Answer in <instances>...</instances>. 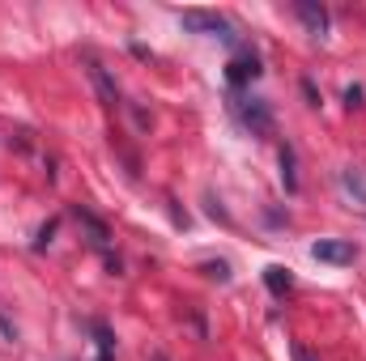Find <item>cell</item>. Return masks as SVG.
<instances>
[{
  "mask_svg": "<svg viewBox=\"0 0 366 361\" xmlns=\"http://www.w3.org/2000/svg\"><path fill=\"white\" fill-rule=\"evenodd\" d=\"M234 111H239L243 128H252V136H273L277 119H273V106L264 98H243V102H234Z\"/></svg>",
  "mask_w": 366,
  "mask_h": 361,
  "instance_id": "1",
  "label": "cell"
},
{
  "mask_svg": "<svg viewBox=\"0 0 366 361\" xmlns=\"http://www.w3.org/2000/svg\"><path fill=\"white\" fill-rule=\"evenodd\" d=\"M179 21L187 30H196V34H217L222 43H230L234 47V34H230V21L222 17V13H204V9H187L179 13Z\"/></svg>",
  "mask_w": 366,
  "mask_h": 361,
  "instance_id": "2",
  "label": "cell"
},
{
  "mask_svg": "<svg viewBox=\"0 0 366 361\" xmlns=\"http://www.w3.org/2000/svg\"><path fill=\"white\" fill-rule=\"evenodd\" d=\"M311 260L345 268V264L358 260V251H354V243H345V238H320V243H311Z\"/></svg>",
  "mask_w": 366,
  "mask_h": 361,
  "instance_id": "3",
  "label": "cell"
},
{
  "mask_svg": "<svg viewBox=\"0 0 366 361\" xmlns=\"http://www.w3.org/2000/svg\"><path fill=\"white\" fill-rule=\"evenodd\" d=\"M260 73H264V68H260V56H256V51H247V47H239V51H234V60L226 64V81H230V86H252Z\"/></svg>",
  "mask_w": 366,
  "mask_h": 361,
  "instance_id": "4",
  "label": "cell"
},
{
  "mask_svg": "<svg viewBox=\"0 0 366 361\" xmlns=\"http://www.w3.org/2000/svg\"><path fill=\"white\" fill-rule=\"evenodd\" d=\"M294 13H298V21L307 26L311 39H328V9L320 0H294Z\"/></svg>",
  "mask_w": 366,
  "mask_h": 361,
  "instance_id": "5",
  "label": "cell"
},
{
  "mask_svg": "<svg viewBox=\"0 0 366 361\" xmlns=\"http://www.w3.org/2000/svg\"><path fill=\"white\" fill-rule=\"evenodd\" d=\"M86 73H90L94 90H98V102L115 111V106H119V90H115V81H111V73H107V68H102L98 60H90V64H86Z\"/></svg>",
  "mask_w": 366,
  "mask_h": 361,
  "instance_id": "6",
  "label": "cell"
},
{
  "mask_svg": "<svg viewBox=\"0 0 366 361\" xmlns=\"http://www.w3.org/2000/svg\"><path fill=\"white\" fill-rule=\"evenodd\" d=\"M73 217H77V225H81V230L90 234L98 247H107V243H111V230H107V221H98L90 208H81V204H77V208H73Z\"/></svg>",
  "mask_w": 366,
  "mask_h": 361,
  "instance_id": "7",
  "label": "cell"
},
{
  "mask_svg": "<svg viewBox=\"0 0 366 361\" xmlns=\"http://www.w3.org/2000/svg\"><path fill=\"white\" fill-rule=\"evenodd\" d=\"M277 166H281V187L294 195V191H298V162H294V145H281Z\"/></svg>",
  "mask_w": 366,
  "mask_h": 361,
  "instance_id": "8",
  "label": "cell"
},
{
  "mask_svg": "<svg viewBox=\"0 0 366 361\" xmlns=\"http://www.w3.org/2000/svg\"><path fill=\"white\" fill-rule=\"evenodd\" d=\"M264 285H269L273 298H285V293L294 289V276H290V268H281V264H269V268H264Z\"/></svg>",
  "mask_w": 366,
  "mask_h": 361,
  "instance_id": "9",
  "label": "cell"
},
{
  "mask_svg": "<svg viewBox=\"0 0 366 361\" xmlns=\"http://www.w3.org/2000/svg\"><path fill=\"white\" fill-rule=\"evenodd\" d=\"M341 187H345L358 204H366V171H358V166H345V171H341Z\"/></svg>",
  "mask_w": 366,
  "mask_h": 361,
  "instance_id": "10",
  "label": "cell"
},
{
  "mask_svg": "<svg viewBox=\"0 0 366 361\" xmlns=\"http://www.w3.org/2000/svg\"><path fill=\"white\" fill-rule=\"evenodd\" d=\"M90 332H94V345H98V361H111V357H115V336H111V327L94 319Z\"/></svg>",
  "mask_w": 366,
  "mask_h": 361,
  "instance_id": "11",
  "label": "cell"
},
{
  "mask_svg": "<svg viewBox=\"0 0 366 361\" xmlns=\"http://www.w3.org/2000/svg\"><path fill=\"white\" fill-rule=\"evenodd\" d=\"M204 276L226 285V280H230V264H226V260H213V264H204Z\"/></svg>",
  "mask_w": 366,
  "mask_h": 361,
  "instance_id": "12",
  "label": "cell"
},
{
  "mask_svg": "<svg viewBox=\"0 0 366 361\" xmlns=\"http://www.w3.org/2000/svg\"><path fill=\"white\" fill-rule=\"evenodd\" d=\"M204 208H209V217H217V221H226V225H230V213L222 208V200H217V195H204Z\"/></svg>",
  "mask_w": 366,
  "mask_h": 361,
  "instance_id": "13",
  "label": "cell"
},
{
  "mask_svg": "<svg viewBox=\"0 0 366 361\" xmlns=\"http://www.w3.org/2000/svg\"><path fill=\"white\" fill-rule=\"evenodd\" d=\"M362 98H366L362 86H345V106H350V111H362V106H366Z\"/></svg>",
  "mask_w": 366,
  "mask_h": 361,
  "instance_id": "14",
  "label": "cell"
},
{
  "mask_svg": "<svg viewBox=\"0 0 366 361\" xmlns=\"http://www.w3.org/2000/svg\"><path fill=\"white\" fill-rule=\"evenodd\" d=\"M290 357H294V361H320L307 345H302V340H294V345H290Z\"/></svg>",
  "mask_w": 366,
  "mask_h": 361,
  "instance_id": "15",
  "label": "cell"
},
{
  "mask_svg": "<svg viewBox=\"0 0 366 361\" xmlns=\"http://www.w3.org/2000/svg\"><path fill=\"white\" fill-rule=\"evenodd\" d=\"M51 234H56V221H47V225L39 230V238H34V251H43V247L51 243Z\"/></svg>",
  "mask_w": 366,
  "mask_h": 361,
  "instance_id": "16",
  "label": "cell"
},
{
  "mask_svg": "<svg viewBox=\"0 0 366 361\" xmlns=\"http://www.w3.org/2000/svg\"><path fill=\"white\" fill-rule=\"evenodd\" d=\"M302 93H307L311 106H320V90H315V81H302Z\"/></svg>",
  "mask_w": 366,
  "mask_h": 361,
  "instance_id": "17",
  "label": "cell"
},
{
  "mask_svg": "<svg viewBox=\"0 0 366 361\" xmlns=\"http://www.w3.org/2000/svg\"><path fill=\"white\" fill-rule=\"evenodd\" d=\"M149 361H171V357H167L162 349H154V353H149Z\"/></svg>",
  "mask_w": 366,
  "mask_h": 361,
  "instance_id": "18",
  "label": "cell"
}]
</instances>
